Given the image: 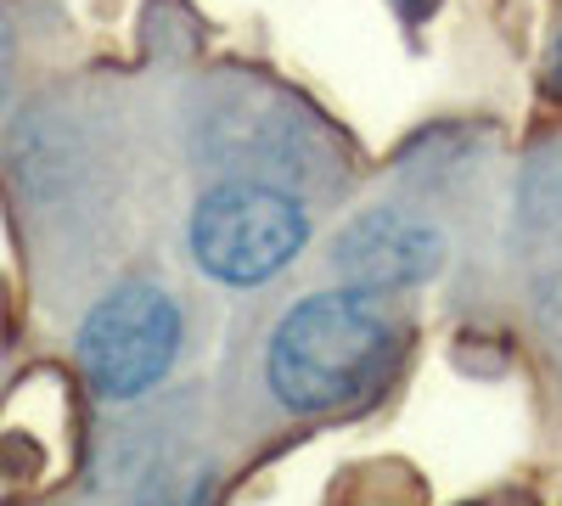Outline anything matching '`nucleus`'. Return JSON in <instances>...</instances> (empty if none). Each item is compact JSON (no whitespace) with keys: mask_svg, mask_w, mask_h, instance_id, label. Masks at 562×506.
I'll use <instances>...</instances> for the list:
<instances>
[{"mask_svg":"<svg viewBox=\"0 0 562 506\" xmlns=\"http://www.w3.org/2000/svg\"><path fill=\"white\" fill-rule=\"evenodd\" d=\"M394 349L400 327L383 310V299L355 288L310 293L276 321L265 349V383L288 411L315 417V411H338L360 400L389 372Z\"/></svg>","mask_w":562,"mask_h":506,"instance_id":"nucleus-1","label":"nucleus"},{"mask_svg":"<svg viewBox=\"0 0 562 506\" xmlns=\"http://www.w3.org/2000/svg\"><path fill=\"white\" fill-rule=\"evenodd\" d=\"M310 243V209L299 192L276 180L231 175L192 203L186 248L203 276L225 288H259L276 270H288Z\"/></svg>","mask_w":562,"mask_h":506,"instance_id":"nucleus-2","label":"nucleus"},{"mask_svg":"<svg viewBox=\"0 0 562 506\" xmlns=\"http://www.w3.org/2000/svg\"><path fill=\"white\" fill-rule=\"evenodd\" d=\"M180 355V310L153 282L113 288L79 327V366L102 400L147 394Z\"/></svg>","mask_w":562,"mask_h":506,"instance_id":"nucleus-3","label":"nucleus"},{"mask_svg":"<svg viewBox=\"0 0 562 506\" xmlns=\"http://www.w3.org/2000/svg\"><path fill=\"white\" fill-rule=\"evenodd\" d=\"M450 243L439 232V220L416 214V209H360L344 232L333 237L326 259H333V276L355 293H405V288H422L428 276H439Z\"/></svg>","mask_w":562,"mask_h":506,"instance_id":"nucleus-4","label":"nucleus"},{"mask_svg":"<svg viewBox=\"0 0 562 506\" xmlns=\"http://www.w3.org/2000/svg\"><path fill=\"white\" fill-rule=\"evenodd\" d=\"M209 501V473L203 468H158L135 490L130 506H203Z\"/></svg>","mask_w":562,"mask_h":506,"instance_id":"nucleus-5","label":"nucleus"},{"mask_svg":"<svg viewBox=\"0 0 562 506\" xmlns=\"http://www.w3.org/2000/svg\"><path fill=\"white\" fill-rule=\"evenodd\" d=\"M7 90H12V23L0 12V102H7Z\"/></svg>","mask_w":562,"mask_h":506,"instance_id":"nucleus-6","label":"nucleus"},{"mask_svg":"<svg viewBox=\"0 0 562 506\" xmlns=\"http://www.w3.org/2000/svg\"><path fill=\"white\" fill-rule=\"evenodd\" d=\"M546 315H551L557 327H562V265L551 270V282H546Z\"/></svg>","mask_w":562,"mask_h":506,"instance_id":"nucleus-7","label":"nucleus"}]
</instances>
